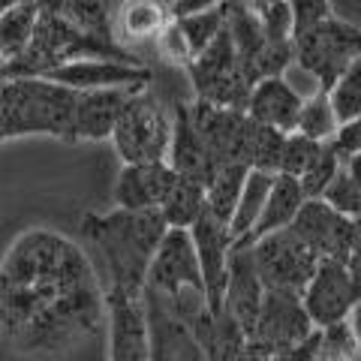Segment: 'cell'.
<instances>
[{
	"label": "cell",
	"instance_id": "cell-11",
	"mask_svg": "<svg viewBox=\"0 0 361 361\" xmlns=\"http://www.w3.org/2000/svg\"><path fill=\"white\" fill-rule=\"evenodd\" d=\"M358 298L361 295L355 286L353 265L343 262V259L322 256L313 280L304 289V307L313 316L316 329H329V325L346 322L349 310L355 307Z\"/></svg>",
	"mask_w": 361,
	"mask_h": 361
},
{
	"label": "cell",
	"instance_id": "cell-35",
	"mask_svg": "<svg viewBox=\"0 0 361 361\" xmlns=\"http://www.w3.org/2000/svg\"><path fill=\"white\" fill-rule=\"evenodd\" d=\"M280 78L292 87V94H295L298 99H313V97H319V94H329V87H325V82H322V75L313 70V66H307L304 61H289L286 63V70L280 73Z\"/></svg>",
	"mask_w": 361,
	"mask_h": 361
},
{
	"label": "cell",
	"instance_id": "cell-30",
	"mask_svg": "<svg viewBox=\"0 0 361 361\" xmlns=\"http://www.w3.org/2000/svg\"><path fill=\"white\" fill-rule=\"evenodd\" d=\"M337 130H341V118H337L329 94H319V97H313L301 106L298 133L310 135V139H316V142H331L337 135Z\"/></svg>",
	"mask_w": 361,
	"mask_h": 361
},
{
	"label": "cell",
	"instance_id": "cell-12",
	"mask_svg": "<svg viewBox=\"0 0 361 361\" xmlns=\"http://www.w3.org/2000/svg\"><path fill=\"white\" fill-rule=\"evenodd\" d=\"M304 244H310L319 256L343 259L353 262L355 250V220L341 214L334 205H329L322 196L307 199L298 211V217L289 226Z\"/></svg>",
	"mask_w": 361,
	"mask_h": 361
},
{
	"label": "cell",
	"instance_id": "cell-24",
	"mask_svg": "<svg viewBox=\"0 0 361 361\" xmlns=\"http://www.w3.org/2000/svg\"><path fill=\"white\" fill-rule=\"evenodd\" d=\"M39 16L42 6L33 4V0L4 9V16H0V54H4V63L18 61L30 49L39 27Z\"/></svg>",
	"mask_w": 361,
	"mask_h": 361
},
{
	"label": "cell",
	"instance_id": "cell-1",
	"mask_svg": "<svg viewBox=\"0 0 361 361\" xmlns=\"http://www.w3.org/2000/svg\"><path fill=\"white\" fill-rule=\"evenodd\" d=\"M109 322L87 253L54 229H27L0 265V331L21 355H61Z\"/></svg>",
	"mask_w": 361,
	"mask_h": 361
},
{
	"label": "cell",
	"instance_id": "cell-20",
	"mask_svg": "<svg viewBox=\"0 0 361 361\" xmlns=\"http://www.w3.org/2000/svg\"><path fill=\"white\" fill-rule=\"evenodd\" d=\"M169 166L180 175H190V178H199V180H211L214 175V160H211V151L202 133L193 121V109L190 106H175V118H172V148H169Z\"/></svg>",
	"mask_w": 361,
	"mask_h": 361
},
{
	"label": "cell",
	"instance_id": "cell-4",
	"mask_svg": "<svg viewBox=\"0 0 361 361\" xmlns=\"http://www.w3.org/2000/svg\"><path fill=\"white\" fill-rule=\"evenodd\" d=\"M148 292H154L178 319L190 325V331L199 329V322L211 313L205 274L196 253V241L190 229H169L157 250L151 271H148Z\"/></svg>",
	"mask_w": 361,
	"mask_h": 361
},
{
	"label": "cell",
	"instance_id": "cell-38",
	"mask_svg": "<svg viewBox=\"0 0 361 361\" xmlns=\"http://www.w3.org/2000/svg\"><path fill=\"white\" fill-rule=\"evenodd\" d=\"M319 145H322V142H316V139H310V135H304V133H298V130L289 133V135H286V145H283V163H280V172L301 178L304 169L310 166L313 154L319 151Z\"/></svg>",
	"mask_w": 361,
	"mask_h": 361
},
{
	"label": "cell",
	"instance_id": "cell-33",
	"mask_svg": "<svg viewBox=\"0 0 361 361\" xmlns=\"http://www.w3.org/2000/svg\"><path fill=\"white\" fill-rule=\"evenodd\" d=\"M178 21H180V27H184L190 45H193V54L199 58V54L226 30V9L217 6V9H208V13H196V16L178 18Z\"/></svg>",
	"mask_w": 361,
	"mask_h": 361
},
{
	"label": "cell",
	"instance_id": "cell-25",
	"mask_svg": "<svg viewBox=\"0 0 361 361\" xmlns=\"http://www.w3.org/2000/svg\"><path fill=\"white\" fill-rule=\"evenodd\" d=\"M208 205V184L199 178H190V175H175V184L169 190V196L163 199V214L169 226H175V229H190L199 214L205 211Z\"/></svg>",
	"mask_w": 361,
	"mask_h": 361
},
{
	"label": "cell",
	"instance_id": "cell-46",
	"mask_svg": "<svg viewBox=\"0 0 361 361\" xmlns=\"http://www.w3.org/2000/svg\"><path fill=\"white\" fill-rule=\"evenodd\" d=\"M353 265V274H355V286H358V295H361V262H349Z\"/></svg>",
	"mask_w": 361,
	"mask_h": 361
},
{
	"label": "cell",
	"instance_id": "cell-23",
	"mask_svg": "<svg viewBox=\"0 0 361 361\" xmlns=\"http://www.w3.org/2000/svg\"><path fill=\"white\" fill-rule=\"evenodd\" d=\"M193 334L211 361H238L247 341H250V334L244 331V325L226 307L217 313L211 310L205 319L199 322V329Z\"/></svg>",
	"mask_w": 361,
	"mask_h": 361
},
{
	"label": "cell",
	"instance_id": "cell-9",
	"mask_svg": "<svg viewBox=\"0 0 361 361\" xmlns=\"http://www.w3.org/2000/svg\"><path fill=\"white\" fill-rule=\"evenodd\" d=\"M313 331H316V322L307 313V307H304L301 292L277 289V286L265 289V301H262V313H259L253 341H259L277 355V353H286V349H295Z\"/></svg>",
	"mask_w": 361,
	"mask_h": 361
},
{
	"label": "cell",
	"instance_id": "cell-13",
	"mask_svg": "<svg viewBox=\"0 0 361 361\" xmlns=\"http://www.w3.org/2000/svg\"><path fill=\"white\" fill-rule=\"evenodd\" d=\"M109 301V361H151V319L145 298L121 289L106 292Z\"/></svg>",
	"mask_w": 361,
	"mask_h": 361
},
{
	"label": "cell",
	"instance_id": "cell-22",
	"mask_svg": "<svg viewBox=\"0 0 361 361\" xmlns=\"http://www.w3.org/2000/svg\"><path fill=\"white\" fill-rule=\"evenodd\" d=\"M304 202H307V193H304V187H301V178L286 175V172H277L274 175V184H271L268 202H265V211H262V217H259L256 229L247 235L244 241L235 244V247H250L259 238H265V235L292 226V220L298 217V211H301Z\"/></svg>",
	"mask_w": 361,
	"mask_h": 361
},
{
	"label": "cell",
	"instance_id": "cell-7",
	"mask_svg": "<svg viewBox=\"0 0 361 361\" xmlns=\"http://www.w3.org/2000/svg\"><path fill=\"white\" fill-rule=\"evenodd\" d=\"M250 247H253V256H256V265H259V274H262L265 286L292 289V292H301V295L313 280L316 268H319V259H322L289 226L265 235V238H259Z\"/></svg>",
	"mask_w": 361,
	"mask_h": 361
},
{
	"label": "cell",
	"instance_id": "cell-42",
	"mask_svg": "<svg viewBox=\"0 0 361 361\" xmlns=\"http://www.w3.org/2000/svg\"><path fill=\"white\" fill-rule=\"evenodd\" d=\"M223 6V0H175L172 4V18H187V16H196V13H208V9H217Z\"/></svg>",
	"mask_w": 361,
	"mask_h": 361
},
{
	"label": "cell",
	"instance_id": "cell-27",
	"mask_svg": "<svg viewBox=\"0 0 361 361\" xmlns=\"http://www.w3.org/2000/svg\"><path fill=\"white\" fill-rule=\"evenodd\" d=\"M250 175V166L244 163H232V166H217L208 180V208L217 214L220 220L229 223L235 208H238L244 180Z\"/></svg>",
	"mask_w": 361,
	"mask_h": 361
},
{
	"label": "cell",
	"instance_id": "cell-15",
	"mask_svg": "<svg viewBox=\"0 0 361 361\" xmlns=\"http://www.w3.org/2000/svg\"><path fill=\"white\" fill-rule=\"evenodd\" d=\"M45 78L73 90H103V87H145L151 70L145 63H127L118 58H78L45 70Z\"/></svg>",
	"mask_w": 361,
	"mask_h": 361
},
{
	"label": "cell",
	"instance_id": "cell-2",
	"mask_svg": "<svg viewBox=\"0 0 361 361\" xmlns=\"http://www.w3.org/2000/svg\"><path fill=\"white\" fill-rule=\"evenodd\" d=\"M172 229L163 208H115L109 214H85L82 232L103 253L111 289L145 298L148 271L166 232Z\"/></svg>",
	"mask_w": 361,
	"mask_h": 361
},
{
	"label": "cell",
	"instance_id": "cell-19",
	"mask_svg": "<svg viewBox=\"0 0 361 361\" xmlns=\"http://www.w3.org/2000/svg\"><path fill=\"white\" fill-rule=\"evenodd\" d=\"M169 163H123L115 184V205L121 208H160L175 184Z\"/></svg>",
	"mask_w": 361,
	"mask_h": 361
},
{
	"label": "cell",
	"instance_id": "cell-16",
	"mask_svg": "<svg viewBox=\"0 0 361 361\" xmlns=\"http://www.w3.org/2000/svg\"><path fill=\"white\" fill-rule=\"evenodd\" d=\"M265 289H268V286H265L262 274H259L253 247H232L229 283H226L223 307L244 325V331L250 334V337H253V331H256L259 313H262Z\"/></svg>",
	"mask_w": 361,
	"mask_h": 361
},
{
	"label": "cell",
	"instance_id": "cell-43",
	"mask_svg": "<svg viewBox=\"0 0 361 361\" xmlns=\"http://www.w3.org/2000/svg\"><path fill=\"white\" fill-rule=\"evenodd\" d=\"M238 361H274V353H271V349H265L262 343H259V341H253V337H250Z\"/></svg>",
	"mask_w": 361,
	"mask_h": 361
},
{
	"label": "cell",
	"instance_id": "cell-6",
	"mask_svg": "<svg viewBox=\"0 0 361 361\" xmlns=\"http://www.w3.org/2000/svg\"><path fill=\"white\" fill-rule=\"evenodd\" d=\"M111 142L123 163H169L172 121L145 90H135L121 111Z\"/></svg>",
	"mask_w": 361,
	"mask_h": 361
},
{
	"label": "cell",
	"instance_id": "cell-18",
	"mask_svg": "<svg viewBox=\"0 0 361 361\" xmlns=\"http://www.w3.org/2000/svg\"><path fill=\"white\" fill-rule=\"evenodd\" d=\"M135 90L145 87H103V90H78L75 109V142H103L115 135L118 118Z\"/></svg>",
	"mask_w": 361,
	"mask_h": 361
},
{
	"label": "cell",
	"instance_id": "cell-40",
	"mask_svg": "<svg viewBox=\"0 0 361 361\" xmlns=\"http://www.w3.org/2000/svg\"><path fill=\"white\" fill-rule=\"evenodd\" d=\"M331 142H334L337 154H341V160H349V157L361 154V118L341 123V130H337V135Z\"/></svg>",
	"mask_w": 361,
	"mask_h": 361
},
{
	"label": "cell",
	"instance_id": "cell-3",
	"mask_svg": "<svg viewBox=\"0 0 361 361\" xmlns=\"http://www.w3.org/2000/svg\"><path fill=\"white\" fill-rule=\"evenodd\" d=\"M75 109L78 90L58 85L45 75H16L4 78L0 87V135L45 133L54 139L75 142Z\"/></svg>",
	"mask_w": 361,
	"mask_h": 361
},
{
	"label": "cell",
	"instance_id": "cell-32",
	"mask_svg": "<svg viewBox=\"0 0 361 361\" xmlns=\"http://www.w3.org/2000/svg\"><path fill=\"white\" fill-rule=\"evenodd\" d=\"M329 97H331L341 123H349V121L361 118V58L349 66L341 78H337L334 87L329 90Z\"/></svg>",
	"mask_w": 361,
	"mask_h": 361
},
{
	"label": "cell",
	"instance_id": "cell-44",
	"mask_svg": "<svg viewBox=\"0 0 361 361\" xmlns=\"http://www.w3.org/2000/svg\"><path fill=\"white\" fill-rule=\"evenodd\" d=\"M349 329H353V334H355V343H358V355H361V298L355 301V307L349 310Z\"/></svg>",
	"mask_w": 361,
	"mask_h": 361
},
{
	"label": "cell",
	"instance_id": "cell-10",
	"mask_svg": "<svg viewBox=\"0 0 361 361\" xmlns=\"http://www.w3.org/2000/svg\"><path fill=\"white\" fill-rule=\"evenodd\" d=\"M193 121L205 139L214 166H232L244 163L250 166V135H253V118L241 109H223L196 99Z\"/></svg>",
	"mask_w": 361,
	"mask_h": 361
},
{
	"label": "cell",
	"instance_id": "cell-34",
	"mask_svg": "<svg viewBox=\"0 0 361 361\" xmlns=\"http://www.w3.org/2000/svg\"><path fill=\"white\" fill-rule=\"evenodd\" d=\"M157 51L160 58L169 63H178V66H190L193 63V45H190L184 27H180L178 18H169V25L157 33Z\"/></svg>",
	"mask_w": 361,
	"mask_h": 361
},
{
	"label": "cell",
	"instance_id": "cell-14",
	"mask_svg": "<svg viewBox=\"0 0 361 361\" xmlns=\"http://www.w3.org/2000/svg\"><path fill=\"white\" fill-rule=\"evenodd\" d=\"M190 232H193L196 253H199V262H202V274H205L211 310L217 313V310H223L226 283H229V259H232L235 238L229 232V223L220 220L208 205L199 214V220L190 226Z\"/></svg>",
	"mask_w": 361,
	"mask_h": 361
},
{
	"label": "cell",
	"instance_id": "cell-31",
	"mask_svg": "<svg viewBox=\"0 0 361 361\" xmlns=\"http://www.w3.org/2000/svg\"><path fill=\"white\" fill-rule=\"evenodd\" d=\"M341 166H343V160H341V154H337L334 142H322L319 151L313 154L310 166L304 169V175H301V187H304V193H307V199L322 196L331 180L337 178V172H341Z\"/></svg>",
	"mask_w": 361,
	"mask_h": 361
},
{
	"label": "cell",
	"instance_id": "cell-5",
	"mask_svg": "<svg viewBox=\"0 0 361 361\" xmlns=\"http://www.w3.org/2000/svg\"><path fill=\"white\" fill-rule=\"evenodd\" d=\"M187 70L196 85V99H205V103L223 106V109L247 111V103H250V94H253V82L247 78L244 66H241L238 49H235L229 27H226L199 58H193V63H190Z\"/></svg>",
	"mask_w": 361,
	"mask_h": 361
},
{
	"label": "cell",
	"instance_id": "cell-17",
	"mask_svg": "<svg viewBox=\"0 0 361 361\" xmlns=\"http://www.w3.org/2000/svg\"><path fill=\"white\" fill-rule=\"evenodd\" d=\"M145 307L151 319V361H211L184 319L145 289Z\"/></svg>",
	"mask_w": 361,
	"mask_h": 361
},
{
	"label": "cell",
	"instance_id": "cell-8",
	"mask_svg": "<svg viewBox=\"0 0 361 361\" xmlns=\"http://www.w3.org/2000/svg\"><path fill=\"white\" fill-rule=\"evenodd\" d=\"M295 58L313 66L331 90L337 78L361 58V30L329 18L319 27L295 37Z\"/></svg>",
	"mask_w": 361,
	"mask_h": 361
},
{
	"label": "cell",
	"instance_id": "cell-21",
	"mask_svg": "<svg viewBox=\"0 0 361 361\" xmlns=\"http://www.w3.org/2000/svg\"><path fill=\"white\" fill-rule=\"evenodd\" d=\"M301 106H304V99H298L292 94V87L283 82V78L268 75V78H259L253 85L250 103H247V115L259 123L283 130V133H295L298 118H301Z\"/></svg>",
	"mask_w": 361,
	"mask_h": 361
},
{
	"label": "cell",
	"instance_id": "cell-39",
	"mask_svg": "<svg viewBox=\"0 0 361 361\" xmlns=\"http://www.w3.org/2000/svg\"><path fill=\"white\" fill-rule=\"evenodd\" d=\"M292 9V25H295V37L319 27L322 21L331 18V4L329 0H289Z\"/></svg>",
	"mask_w": 361,
	"mask_h": 361
},
{
	"label": "cell",
	"instance_id": "cell-26",
	"mask_svg": "<svg viewBox=\"0 0 361 361\" xmlns=\"http://www.w3.org/2000/svg\"><path fill=\"white\" fill-rule=\"evenodd\" d=\"M271 184H274V175L262 172V169H250V175L244 180V190H241V199H238V208H235L232 220H229V232L235 244L244 241L247 235L256 229L259 217L265 211V202L271 193Z\"/></svg>",
	"mask_w": 361,
	"mask_h": 361
},
{
	"label": "cell",
	"instance_id": "cell-45",
	"mask_svg": "<svg viewBox=\"0 0 361 361\" xmlns=\"http://www.w3.org/2000/svg\"><path fill=\"white\" fill-rule=\"evenodd\" d=\"M353 262H361V217H355V250H353Z\"/></svg>",
	"mask_w": 361,
	"mask_h": 361
},
{
	"label": "cell",
	"instance_id": "cell-41",
	"mask_svg": "<svg viewBox=\"0 0 361 361\" xmlns=\"http://www.w3.org/2000/svg\"><path fill=\"white\" fill-rule=\"evenodd\" d=\"M319 349H322V329H316L307 341L298 343L295 349L277 353L274 361H319Z\"/></svg>",
	"mask_w": 361,
	"mask_h": 361
},
{
	"label": "cell",
	"instance_id": "cell-37",
	"mask_svg": "<svg viewBox=\"0 0 361 361\" xmlns=\"http://www.w3.org/2000/svg\"><path fill=\"white\" fill-rule=\"evenodd\" d=\"M322 199L329 202V205H334L341 214H346V217H361V184H355L353 178H349L343 172V166H341V172H337V178L329 184V190L322 193Z\"/></svg>",
	"mask_w": 361,
	"mask_h": 361
},
{
	"label": "cell",
	"instance_id": "cell-28",
	"mask_svg": "<svg viewBox=\"0 0 361 361\" xmlns=\"http://www.w3.org/2000/svg\"><path fill=\"white\" fill-rule=\"evenodd\" d=\"M172 13L157 4V0H127L118 13V27L123 33V39H157Z\"/></svg>",
	"mask_w": 361,
	"mask_h": 361
},
{
	"label": "cell",
	"instance_id": "cell-29",
	"mask_svg": "<svg viewBox=\"0 0 361 361\" xmlns=\"http://www.w3.org/2000/svg\"><path fill=\"white\" fill-rule=\"evenodd\" d=\"M286 135H289V133H283V130L253 121V135H250V169H262V172L277 175V172H280V163H283Z\"/></svg>",
	"mask_w": 361,
	"mask_h": 361
},
{
	"label": "cell",
	"instance_id": "cell-36",
	"mask_svg": "<svg viewBox=\"0 0 361 361\" xmlns=\"http://www.w3.org/2000/svg\"><path fill=\"white\" fill-rule=\"evenodd\" d=\"M358 343L355 334L349 329V322H337L322 329V349H319V361H355Z\"/></svg>",
	"mask_w": 361,
	"mask_h": 361
}]
</instances>
